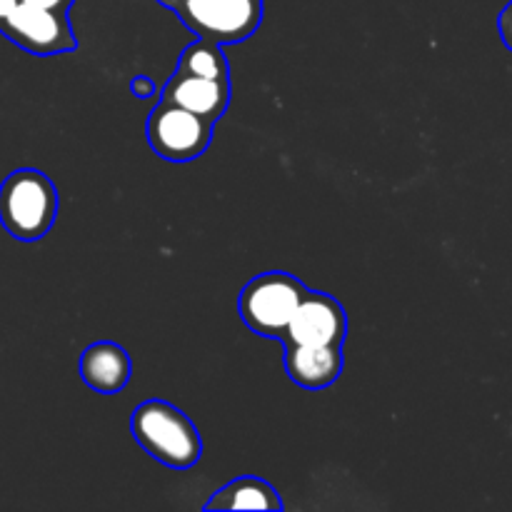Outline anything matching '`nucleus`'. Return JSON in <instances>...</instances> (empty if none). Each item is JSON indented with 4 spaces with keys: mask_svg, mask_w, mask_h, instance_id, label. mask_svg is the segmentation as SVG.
<instances>
[{
    "mask_svg": "<svg viewBox=\"0 0 512 512\" xmlns=\"http://www.w3.org/2000/svg\"><path fill=\"white\" fill-rule=\"evenodd\" d=\"M18 3H28V5H35V8L63 10V13H68V8L75 3V0H18Z\"/></svg>",
    "mask_w": 512,
    "mask_h": 512,
    "instance_id": "obj_15",
    "label": "nucleus"
},
{
    "mask_svg": "<svg viewBox=\"0 0 512 512\" xmlns=\"http://www.w3.org/2000/svg\"><path fill=\"white\" fill-rule=\"evenodd\" d=\"M145 135L158 158L168 163H190L208 150L213 123L180 105L160 100L148 115Z\"/></svg>",
    "mask_w": 512,
    "mask_h": 512,
    "instance_id": "obj_5",
    "label": "nucleus"
},
{
    "mask_svg": "<svg viewBox=\"0 0 512 512\" xmlns=\"http://www.w3.org/2000/svg\"><path fill=\"white\" fill-rule=\"evenodd\" d=\"M130 90H133L135 98L145 100V98H150V95L155 93V85H153V80L145 78V75H138V78L130 80Z\"/></svg>",
    "mask_w": 512,
    "mask_h": 512,
    "instance_id": "obj_14",
    "label": "nucleus"
},
{
    "mask_svg": "<svg viewBox=\"0 0 512 512\" xmlns=\"http://www.w3.org/2000/svg\"><path fill=\"white\" fill-rule=\"evenodd\" d=\"M135 443L165 468L188 470L203 458V440L193 420L165 400H145L130 415Z\"/></svg>",
    "mask_w": 512,
    "mask_h": 512,
    "instance_id": "obj_1",
    "label": "nucleus"
},
{
    "mask_svg": "<svg viewBox=\"0 0 512 512\" xmlns=\"http://www.w3.org/2000/svg\"><path fill=\"white\" fill-rule=\"evenodd\" d=\"M0 33L23 48L25 53L48 58V55L70 53L78 48L73 28H70L68 13L63 10L35 8L28 3H15L13 10L0 23Z\"/></svg>",
    "mask_w": 512,
    "mask_h": 512,
    "instance_id": "obj_6",
    "label": "nucleus"
},
{
    "mask_svg": "<svg viewBox=\"0 0 512 512\" xmlns=\"http://www.w3.org/2000/svg\"><path fill=\"white\" fill-rule=\"evenodd\" d=\"M178 73L198 75V78L230 80V65L218 43L200 38L183 48L178 58Z\"/></svg>",
    "mask_w": 512,
    "mask_h": 512,
    "instance_id": "obj_12",
    "label": "nucleus"
},
{
    "mask_svg": "<svg viewBox=\"0 0 512 512\" xmlns=\"http://www.w3.org/2000/svg\"><path fill=\"white\" fill-rule=\"evenodd\" d=\"M15 3H18V0H0V23H3L5 15H8L10 10H13Z\"/></svg>",
    "mask_w": 512,
    "mask_h": 512,
    "instance_id": "obj_16",
    "label": "nucleus"
},
{
    "mask_svg": "<svg viewBox=\"0 0 512 512\" xmlns=\"http://www.w3.org/2000/svg\"><path fill=\"white\" fill-rule=\"evenodd\" d=\"M285 373L305 390H323L343 375V350L330 345L285 343Z\"/></svg>",
    "mask_w": 512,
    "mask_h": 512,
    "instance_id": "obj_9",
    "label": "nucleus"
},
{
    "mask_svg": "<svg viewBox=\"0 0 512 512\" xmlns=\"http://www.w3.org/2000/svg\"><path fill=\"white\" fill-rule=\"evenodd\" d=\"M345 335H348V315L343 305L333 295L308 290L290 318L283 343L343 348Z\"/></svg>",
    "mask_w": 512,
    "mask_h": 512,
    "instance_id": "obj_7",
    "label": "nucleus"
},
{
    "mask_svg": "<svg viewBox=\"0 0 512 512\" xmlns=\"http://www.w3.org/2000/svg\"><path fill=\"white\" fill-rule=\"evenodd\" d=\"M205 510H283V500L270 483L245 475L220 488Z\"/></svg>",
    "mask_w": 512,
    "mask_h": 512,
    "instance_id": "obj_11",
    "label": "nucleus"
},
{
    "mask_svg": "<svg viewBox=\"0 0 512 512\" xmlns=\"http://www.w3.org/2000/svg\"><path fill=\"white\" fill-rule=\"evenodd\" d=\"M155 3H160V5H165V8H170V10H173V5L178 3V0H155Z\"/></svg>",
    "mask_w": 512,
    "mask_h": 512,
    "instance_id": "obj_17",
    "label": "nucleus"
},
{
    "mask_svg": "<svg viewBox=\"0 0 512 512\" xmlns=\"http://www.w3.org/2000/svg\"><path fill=\"white\" fill-rule=\"evenodd\" d=\"M58 218V190L35 168H18L0 185V223L23 243L45 238Z\"/></svg>",
    "mask_w": 512,
    "mask_h": 512,
    "instance_id": "obj_2",
    "label": "nucleus"
},
{
    "mask_svg": "<svg viewBox=\"0 0 512 512\" xmlns=\"http://www.w3.org/2000/svg\"><path fill=\"white\" fill-rule=\"evenodd\" d=\"M160 100L180 105L200 118L220 120L230 105V80L198 78V75H185L175 70L173 78L163 85Z\"/></svg>",
    "mask_w": 512,
    "mask_h": 512,
    "instance_id": "obj_8",
    "label": "nucleus"
},
{
    "mask_svg": "<svg viewBox=\"0 0 512 512\" xmlns=\"http://www.w3.org/2000/svg\"><path fill=\"white\" fill-rule=\"evenodd\" d=\"M173 13L185 28L210 43H243L263 23V0H178Z\"/></svg>",
    "mask_w": 512,
    "mask_h": 512,
    "instance_id": "obj_4",
    "label": "nucleus"
},
{
    "mask_svg": "<svg viewBox=\"0 0 512 512\" xmlns=\"http://www.w3.org/2000/svg\"><path fill=\"white\" fill-rule=\"evenodd\" d=\"M133 360L123 345L100 340L88 345L80 355V378L90 390L100 395H118L128 385Z\"/></svg>",
    "mask_w": 512,
    "mask_h": 512,
    "instance_id": "obj_10",
    "label": "nucleus"
},
{
    "mask_svg": "<svg viewBox=\"0 0 512 512\" xmlns=\"http://www.w3.org/2000/svg\"><path fill=\"white\" fill-rule=\"evenodd\" d=\"M305 293L308 288L295 275L270 270V273L255 275L240 290L238 313L255 335L283 340L290 318L298 310Z\"/></svg>",
    "mask_w": 512,
    "mask_h": 512,
    "instance_id": "obj_3",
    "label": "nucleus"
},
{
    "mask_svg": "<svg viewBox=\"0 0 512 512\" xmlns=\"http://www.w3.org/2000/svg\"><path fill=\"white\" fill-rule=\"evenodd\" d=\"M498 30H500V38H503V43L512 50V0L508 5H505L503 13H500Z\"/></svg>",
    "mask_w": 512,
    "mask_h": 512,
    "instance_id": "obj_13",
    "label": "nucleus"
}]
</instances>
